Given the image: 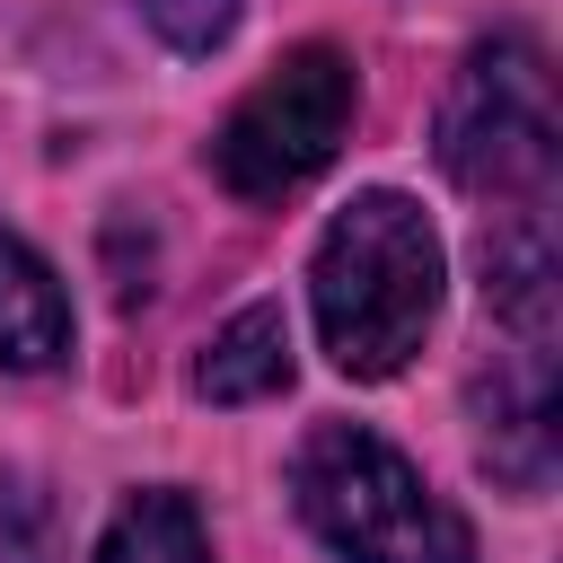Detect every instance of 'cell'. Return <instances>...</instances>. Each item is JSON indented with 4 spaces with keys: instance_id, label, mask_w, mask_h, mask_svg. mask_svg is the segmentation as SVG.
I'll return each mask as SVG.
<instances>
[{
    "instance_id": "obj_3",
    "label": "cell",
    "mask_w": 563,
    "mask_h": 563,
    "mask_svg": "<svg viewBox=\"0 0 563 563\" xmlns=\"http://www.w3.org/2000/svg\"><path fill=\"white\" fill-rule=\"evenodd\" d=\"M554 141H563V123H554L545 53H537L528 35L475 44V53L457 62L449 97H440V132H431L440 176L466 185V194H484V202L528 211V202H545V185H554Z\"/></svg>"
},
{
    "instance_id": "obj_7",
    "label": "cell",
    "mask_w": 563,
    "mask_h": 563,
    "mask_svg": "<svg viewBox=\"0 0 563 563\" xmlns=\"http://www.w3.org/2000/svg\"><path fill=\"white\" fill-rule=\"evenodd\" d=\"M97 563H211V528H202L194 493H176V484H141V493L106 519Z\"/></svg>"
},
{
    "instance_id": "obj_5",
    "label": "cell",
    "mask_w": 563,
    "mask_h": 563,
    "mask_svg": "<svg viewBox=\"0 0 563 563\" xmlns=\"http://www.w3.org/2000/svg\"><path fill=\"white\" fill-rule=\"evenodd\" d=\"M70 361V290L62 273L0 220V369L44 378Z\"/></svg>"
},
{
    "instance_id": "obj_6",
    "label": "cell",
    "mask_w": 563,
    "mask_h": 563,
    "mask_svg": "<svg viewBox=\"0 0 563 563\" xmlns=\"http://www.w3.org/2000/svg\"><path fill=\"white\" fill-rule=\"evenodd\" d=\"M282 387H290V317H282V299H246V308L202 343L194 396H211V405H264V396H282Z\"/></svg>"
},
{
    "instance_id": "obj_4",
    "label": "cell",
    "mask_w": 563,
    "mask_h": 563,
    "mask_svg": "<svg viewBox=\"0 0 563 563\" xmlns=\"http://www.w3.org/2000/svg\"><path fill=\"white\" fill-rule=\"evenodd\" d=\"M361 114V70L343 44H299L282 53L211 132V176L238 194V202H282L299 194L308 176L334 167L343 132Z\"/></svg>"
},
{
    "instance_id": "obj_8",
    "label": "cell",
    "mask_w": 563,
    "mask_h": 563,
    "mask_svg": "<svg viewBox=\"0 0 563 563\" xmlns=\"http://www.w3.org/2000/svg\"><path fill=\"white\" fill-rule=\"evenodd\" d=\"M141 18L158 26V44H176V53H211V44H229L238 0H141Z\"/></svg>"
},
{
    "instance_id": "obj_1",
    "label": "cell",
    "mask_w": 563,
    "mask_h": 563,
    "mask_svg": "<svg viewBox=\"0 0 563 563\" xmlns=\"http://www.w3.org/2000/svg\"><path fill=\"white\" fill-rule=\"evenodd\" d=\"M440 282H449V255L422 202L396 185L352 194L308 255V308H317L325 361L343 378H396L440 317Z\"/></svg>"
},
{
    "instance_id": "obj_2",
    "label": "cell",
    "mask_w": 563,
    "mask_h": 563,
    "mask_svg": "<svg viewBox=\"0 0 563 563\" xmlns=\"http://www.w3.org/2000/svg\"><path fill=\"white\" fill-rule=\"evenodd\" d=\"M290 501L343 563H475V528L369 422H317L290 449Z\"/></svg>"
}]
</instances>
